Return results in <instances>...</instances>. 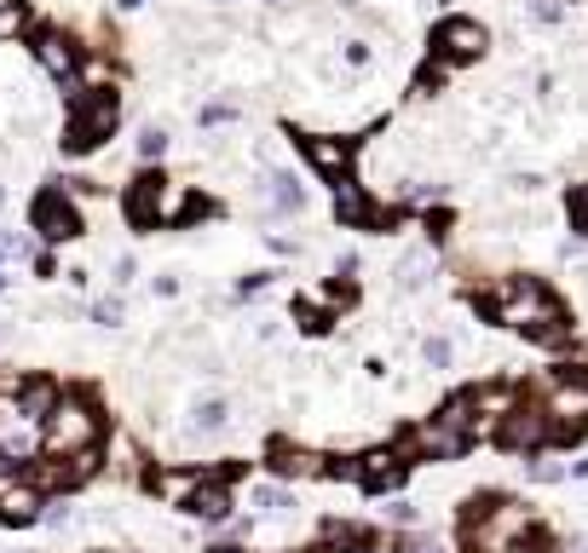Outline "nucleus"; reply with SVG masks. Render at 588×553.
Returning <instances> with one entry per match:
<instances>
[{
	"label": "nucleus",
	"mask_w": 588,
	"mask_h": 553,
	"mask_svg": "<svg viewBox=\"0 0 588 553\" xmlns=\"http://www.w3.org/2000/svg\"><path fill=\"white\" fill-rule=\"evenodd\" d=\"M139 7H145V0H116V12H139Z\"/></svg>",
	"instance_id": "obj_34"
},
{
	"label": "nucleus",
	"mask_w": 588,
	"mask_h": 553,
	"mask_svg": "<svg viewBox=\"0 0 588 553\" xmlns=\"http://www.w3.org/2000/svg\"><path fill=\"white\" fill-rule=\"evenodd\" d=\"M272 467H277L283 479H312V473H323V461L312 456V449H277Z\"/></svg>",
	"instance_id": "obj_19"
},
{
	"label": "nucleus",
	"mask_w": 588,
	"mask_h": 553,
	"mask_svg": "<svg viewBox=\"0 0 588 553\" xmlns=\"http://www.w3.org/2000/svg\"><path fill=\"white\" fill-rule=\"evenodd\" d=\"M161 184H168L161 173H139L133 191H128V219L145 225V231H151V225H161Z\"/></svg>",
	"instance_id": "obj_13"
},
{
	"label": "nucleus",
	"mask_w": 588,
	"mask_h": 553,
	"mask_svg": "<svg viewBox=\"0 0 588 553\" xmlns=\"http://www.w3.org/2000/svg\"><path fill=\"white\" fill-rule=\"evenodd\" d=\"M502 438H508L514 449H537L542 438H549V421H542L537 404H514L508 421H502Z\"/></svg>",
	"instance_id": "obj_12"
},
{
	"label": "nucleus",
	"mask_w": 588,
	"mask_h": 553,
	"mask_svg": "<svg viewBox=\"0 0 588 553\" xmlns=\"http://www.w3.org/2000/svg\"><path fill=\"white\" fill-rule=\"evenodd\" d=\"M572 225L588 237V184H577V191H572Z\"/></svg>",
	"instance_id": "obj_28"
},
{
	"label": "nucleus",
	"mask_w": 588,
	"mask_h": 553,
	"mask_svg": "<svg viewBox=\"0 0 588 553\" xmlns=\"http://www.w3.org/2000/svg\"><path fill=\"white\" fill-rule=\"evenodd\" d=\"M416 282H428V254H404L398 260V289H416Z\"/></svg>",
	"instance_id": "obj_24"
},
{
	"label": "nucleus",
	"mask_w": 588,
	"mask_h": 553,
	"mask_svg": "<svg viewBox=\"0 0 588 553\" xmlns=\"http://www.w3.org/2000/svg\"><path fill=\"white\" fill-rule=\"evenodd\" d=\"M525 530H531V507H519V502H496V507H484V514L473 519V548L479 553H508Z\"/></svg>",
	"instance_id": "obj_6"
},
{
	"label": "nucleus",
	"mask_w": 588,
	"mask_h": 553,
	"mask_svg": "<svg viewBox=\"0 0 588 553\" xmlns=\"http://www.w3.org/2000/svg\"><path fill=\"white\" fill-rule=\"evenodd\" d=\"M161 156H168V128L151 121V128H139V161H161Z\"/></svg>",
	"instance_id": "obj_23"
},
{
	"label": "nucleus",
	"mask_w": 588,
	"mask_h": 553,
	"mask_svg": "<svg viewBox=\"0 0 588 553\" xmlns=\"http://www.w3.org/2000/svg\"><path fill=\"white\" fill-rule=\"evenodd\" d=\"M484 300V312H491L496 323H508V329H531L542 340H560V305L542 294V282L537 277H502L491 282V289L479 294Z\"/></svg>",
	"instance_id": "obj_1"
},
{
	"label": "nucleus",
	"mask_w": 588,
	"mask_h": 553,
	"mask_svg": "<svg viewBox=\"0 0 588 553\" xmlns=\"http://www.w3.org/2000/svg\"><path fill=\"white\" fill-rule=\"evenodd\" d=\"M508 553H531V548H525V542H514V548H508Z\"/></svg>",
	"instance_id": "obj_35"
},
{
	"label": "nucleus",
	"mask_w": 588,
	"mask_h": 553,
	"mask_svg": "<svg viewBox=\"0 0 588 553\" xmlns=\"http://www.w3.org/2000/svg\"><path fill=\"white\" fill-rule=\"evenodd\" d=\"M531 12H537V24H560V7H554V0H531Z\"/></svg>",
	"instance_id": "obj_31"
},
{
	"label": "nucleus",
	"mask_w": 588,
	"mask_h": 553,
	"mask_svg": "<svg viewBox=\"0 0 588 553\" xmlns=\"http://www.w3.org/2000/svg\"><path fill=\"white\" fill-rule=\"evenodd\" d=\"M40 519H47L52 530H64V525H70V507H64V502H47V507H40Z\"/></svg>",
	"instance_id": "obj_29"
},
{
	"label": "nucleus",
	"mask_w": 588,
	"mask_h": 553,
	"mask_svg": "<svg viewBox=\"0 0 588 553\" xmlns=\"http://www.w3.org/2000/svg\"><path fill=\"white\" fill-rule=\"evenodd\" d=\"M0 260H7V242H0Z\"/></svg>",
	"instance_id": "obj_36"
},
{
	"label": "nucleus",
	"mask_w": 588,
	"mask_h": 553,
	"mask_svg": "<svg viewBox=\"0 0 588 553\" xmlns=\"http://www.w3.org/2000/svg\"><path fill=\"white\" fill-rule=\"evenodd\" d=\"M226 416H231V409L219 404V398L196 404V416H191V433H219V426H226Z\"/></svg>",
	"instance_id": "obj_22"
},
{
	"label": "nucleus",
	"mask_w": 588,
	"mask_h": 553,
	"mask_svg": "<svg viewBox=\"0 0 588 553\" xmlns=\"http://www.w3.org/2000/svg\"><path fill=\"white\" fill-rule=\"evenodd\" d=\"M231 116H237L231 105H208V110H202L196 121H202V128H219V121H231Z\"/></svg>",
	"instance_id": "obj_30"
},
{
	"label": "nucleus",
	"mask_w": 588,
	"mask_h": 553,
	"mask_svg": "<svg viewBox=\"0 0 588 553\" xmlns=\"http://www.w3.org/2000/svg\"><path fill=\"white\" fill-rule=\"evenodd\" d=\"M185 507H191L196 519H208V525H219V519L231 514V490H226V484H196L191 496H185Z\"/></svg>",
	"instance_id": "obj_15"
},
{
	"label": "nucleus",
	"mask_w": 588,
	"mask_h": 553,
	"mask_svg": "<svg viewBox=\"0 0 588 553\" xmlns=\"http://www.w3.org/2000/svg\"><path fill=\"white\" fill-rule=\"evenodd\" d=\"M40 456V421L24 416L17 381H0V461H35Z\"/></svg>",
	"instance_id": "obj_5"
},
{
	"label": "nucleus",
	"mask_w": 588,
	"mask_h": 553,
	"mask_svg": "<svg viewBox=\"0 0 588 553\" xmlns=\"http://www.w3.org/2000/svg\"><path fill=\"white\" fill-rule=\"evenodd\" d=\"M81 58H87V47H81L70 29H40L35 35V64L47 70L58 87H75L81 81Z\"/></svg>",
	"instance_id": "obj_7"
},
{
	"label": "nucleus",
	"mask_w": 588,
	"mask_h": 553,
	"mask_svg": "<svg viewBox=\"0 0 588 553\" xmlns=\"http://www.w3.org/2000/svg\"><path fill=\"white\" fill-rule=\"evenodd\" d=\"M260 196H266L277 214H295V208H307V196H300V184H295V179H283V173L260 184Z\"/></svg>",
	"instance_id": "obj_20"
},
{
	"label": "nucleus",
	"mask_w": 588,
	"mask_h": 553,
	"mask_svg": "<svg viewBox=\"0 0 588 553\" xmlns=\"http://www.w3.org/2000/svg\"><path fill=\"white\" fill-rule=\"evenodd\" d=\"M35 29V7L29 0H0V40H17Z\"/></svg>",
	"instance_id": "obj_18"
},
{
	"label": "nucleus",
	"mask_w": 588,
	"mask_h": 553,
	"mask_svg": "<svg viewBox=\"0 0 588 553\" xmlns=\"http://www.w3.org/2000/svg\"><path fill=\"white\" fill-rule=\"evenodd\" d=\"M387 519H393V525H416V507H410V502H393Z\"/></svg>",
	"instance_id": "obj_32"
},
{
	"label": "nucleus",
	"mask_w": 588,
	"mask_h": 553,
	"mask_svg": "<svg viewBox=\"0 0 588 553\" xmlns=\"http://www.w3.org/2000/svg\"><path fill=\"white\" fill-rule=\"evenodd\" d=\"M17 404H24L29 421H47L52 404H58V386L52 381H17Z\"/></svg>",
	"instance_id": "obj_17"
},
{
	"label": "nucleus",
	"mask_w": 588,
	"mask_h": 553,
	"mask_svg": "<svg viewBox=\"0 0 588 553\" xmlns=\"http://www.w3.org/2000/svg\"><path fill=\"white\" fill-rule=\"evenodd\" d=\"M335 214H340V225H370V196H363V184H352V179L335 184Z\"/></svg>",
	"instance_id": "obj_16"
},
{
	"label": "nucleus",
	"mask_w": 588,
	"mask_h": 553,
	"mask_svg": "<svg viewBox=\"0 0 588 553\" xmlns=\"http://www.w3.org/2000/svg\"><path fill=\"white\" fill-rule=\"evenodd\" d=\"M121 128V93L116 87H87L75 93L70 128H64V156H87Z\"/></svg>",
	"instance_id": "obj_3"
},
{
	"label": "nucleus",
	"mask_w": 588,
	"mask_h": 553,
	"mask_svg": "<svg viewBox=\"0 0 588 553\" xmlns=\"http://www.w3.org/2000/svg\"><path fill=\"white\" fill-rule=\"evenodd\" d=\"M421 358H428V369H444V363H451V340L433 335L428 346H421Z\"/></svg>",
	"instance_id": "obj_27"
},
{
	"label": "nucleus",
	"mask_w": 588,
	"mask_h": 553,
	"mask_svg": "<svg viewBox=\"0 0 588 553\" xmlns=\"http://www.w3.org/2000/svg\"><path fill=\"white\" fill-rule=\"evenodd\" d=\"M40 507H47V496L29 484V479H17V484H0V525H35L40 519Z\"/></svg>",
	"instance_id": "obj_11"
},
{
	"label": "nucleus",
	"mask_w": 588,
	"mask_h": 553,
	"mask_svg": "<svg viewBox=\"0 0 588 553\" xmlns=\"http://www.w3.org/2000/svg\"><path fill=\"white\" fill-rule=\"evenodd\" d=\"M249 502L260 507V514H283V507H289V496H283V490H272V484H260Z\"/></svg>",
	"instance_id": "obj_26"
},
{
	"label": "nucleus",
	"mask_w": 588,
	"mask_h": 553,
	"mask_svg": "<svg viewBox=\"0 0 588 553\" xmlns=\"http://www.w3.org/2000/svg\"><path fill=\"white\" fill-rule=\"evenodd\" d=\"M542 416L549 421V433L560 438H577L588 426V369H560V375L549 381V404H542Z\"/></svg>",
	"instance_id": "obj_4"
},
{
	"label": "nucleus",
	"mask_w": 588,
	"mask_h": 553,
	"mask_svg": "<svg viewBox=\"0 0 588 553\" xmlns=\"http://www.w3.org/2000/svg\"><path fill=\"white\" fill-rule=\"evenodd\" d=\"M0 208H7V191H0Z\"/></svg>",
	"instance_id": "obj_37"
},
{
	"label": "nucleus",
	"mask_w": 588,
	"mask_h": 553,
	"mask_svg": "<svg viewBox=\"0 0 588 553\" xmlns=\"http://www.w3.org/2000/svg\"><path fill=\"white\" fill-rule=\"evenodd\" d=\"M531 479H542V484H554V479H560V467H554V461H531Z\"/></svg>",
	"instance_id": "obj_33"
},
{
	"label": "nucleus",
	"mask_w": 588,
	"mask_h": 553,
	"mask_svg": "<svg viewBox=\"0 0 588 553\" xmlns=\"http://www.w3.org/2000/svg\"><path fill=\"white\" fill-rule=\"evenodd\" d=\"M98 438H105L98 404L81 398V393H58L52 416L40 421V449H47V456H87V449H98Z\"/></svg>",
	"instance_id": "obj_2"
},
{
	"label": "nucleus",
	"mask_w": 588,
	"mask_h": 553,
	"mask_svg": "<svg viewBox=\"0 0 588 553\" xmlns=\"http://www.w3.org/2000/svg\"><path fill=\"white\" fill-rule=\"evenodd\" d=\"M29 225L47 242H70V237H81V208L58 191V184H47V191L35 196V208H29Z\"/></svg>",
	"instance_id": "obj_8"
},
{
	"label": "nucleus",
	"mask_w": 588,
	"mask_h": 553,
	"mask_svg": "<svg viewBox=\"0 0 588 553\" xmlns=\"http://www.w3.org/2000/svg\"><path fill=\"white\" fill-rule=\"evenodd\" d=\"M433 47H439L444 64H468V58H479L491 47V35H484V24H473V17H444L433 29Z\"/></svg>",
	"instance_id": "obj_9"
},
{
	"label": "nucleus",
	"mask_w": 588,
	"mask_h": 553,
	"mask_svg": "<svg viewBox=\"0 0 588 553\" xmlns=\"http://www.w3.org/2000/svg\"><path fill=\"white\" fill-rule=\"evenodd\" d=\"M381 553H387V548H381Z\"/></svg>",
	"instance_id": "obj_39"
},
{
	"label": "nucleus",
	"mask_w": 588,
	"mask_h": 553,
	"mask_svg": "<svg viewBox=\"0 0 588 553\" xmlns=\"http://www.w3.org/2000/svg\"><path fill=\"white\" fill-rule=\"evenodd\" d=\"M0 289H7V277H0Z\"/></svg>",
	"instance_id": "obj_38"
},
{
	"label": "nucleus",
	"mask_w": 588,
	"mask_h": 553,
	"mask_svg": "<svg viewBox=\"0 0 588 553\" xmlns=\"http://www.w3.org/2000/svg\"><path fill=\"white\" fill-rule=\"evenodd\" d=\"M307 156H312V168L329 173V179H340V173L352 168V145H347V139H329V133H312L307 139Z\"/></svg>",
	"instance_id": "obj_14"
},
{
	"label": "nucleus",
	"mask_w": 588,
	"mask_h": 553,
	"mask_svg": "<svg viewBox=\"0 0 588 553\" xmlns=\"http://www.w3.org/2000/svg\"><path fill=\"white\" fill-rule=\"evenodd\" d=\"M340 473H347L352 484H363V490H393L404 479V461L393 456V449H370L363 461H347Z\"/></svg>",
	"instance_id": "obj_10"
},
{
	"label": "nucleus",
	"mask_w": 588,
	"mask_h": 553,
	"mask_svg": "<svg viewBox=\"0 0 588 553\" xmlns=\"http://www.w3.org/2000/svg\"><path fill=\"white\" fill-rule=\"evenodd\" d=\"M121 317H128V305H121L116 294L93 305V323H98V329H116V323H121Z\"/></svg>",
	"instance_id": "obj_25"
},
{
	"label": "nucleus",
	"mask_w": 588,
	"mask_h": 553,
	"mask_svg": "<svg viewBox=\"0 0 588 553\" xmlns=\"http://www.w3.org/2000/svg\"><path fill=\"white\" fill-rule=\"evenodd\" d=\"M196 484H202L196 473H161V479H156V496H161V502H185Z\"/></svg>",
	"instance_id": "obj_21"
}]
</instances>
